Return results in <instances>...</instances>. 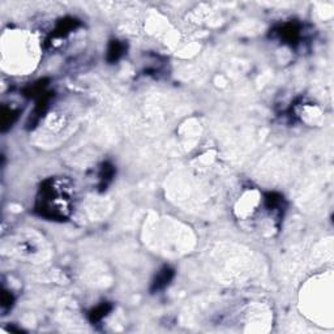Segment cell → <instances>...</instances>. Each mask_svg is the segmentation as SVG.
I'll use <instances>...</instances> for the list:
<instances>
[{
  "instance_id": "6da1fadb",
  "label": "cell",
  "mask_w": 334,
  "mask_h": 334,
  "mask_svg": "<svg viewBox=\"0 0 334 334\" xmlns=\"http://www.w3.org/2000/svg\"><path fill=\"white\" fill-rule=\"evenodd\" d=\"M53 180L46 182L41 188V196L38 199L37 209L39 213L49 218H64L67 210L68 197L63 192L57 190Z\"/></svg>"
},
{
  "instance_id": "7a4b0ae2",
  "label": "cell",
  "mask_w": 334,
  "mask_h": 334,
  "mask_svg": "<svg viewBox=\"0 0 334 334\" xmlns=\"http://www.w3.org/2000/svg\"><path fill=\"white\" fill-rule=\"evenodd\" d=\"M281 39L285 41V43L290 45H295L300 38V26L295 22H287V24L282 25L278 32Z\"/></svg>"
},
{
  "instance_id": "3957f363",
  "label": "cell",
  "mask_w": 334,
  "mask_h": 334,
  "mask_svg": "<svg viewBox=\"0 0 334 334\" xmlns=\"http://www.w3.org/2000/svg\"><path fill=\"white\" fill-rule=\"evenodd\" d=\"M174 275H175V271L169 267H165L163 269L157 273V275L153 279V283H151V291H159V290H163L166 286L170 285V282L173 281Z\"/></svg>"
},
{
  "instance_id": "277c9868",
  "label": "cell",
  "mask_w": 334,
  "mask_h": 334,
  "mask_svg": "<svg viewBox=\"0 0 334 334\" xmlns=\"http://www.w3.org/2000/svg\"><path fill=\"white\" fill-rule=\"evenodd\" d=\"M115 175V169L111 163H103L101 167V173H99V188L106 190V187L109 186L113 182V178Z\"/></svg>"
},
{
  "instance_id": "5b68a950",
  "label": "cell",
  "mask_w": 334,
  "mask_h": 334,
  "mask_svg": "<svg viewBox=\"0 0 334 334\" xmlns=\"http://www.w3.org/2000/svg\"><path fill=\"white\" fill-rule=\"evenodd\" d=\"M124 53V45L120 41H111L109 45V49H107V60L110 63H115L118 60L122 58Z\"/></svg>"
},
{
  "instance_id": "8992f818",
  "label": "cell",
  "mask_w": 334,
  "mask_h": 334,
  "mask_svg": "<svg viewBox=\"0 0 334 334\" xmlns=\"http://www.w3.org/2000/svg\"><path fill=\"white\" fill-rule=\"evenodd\" d=\"M77 25L78 21L77 20H74V18H64V20H62V21L58 24L54 35H55V37H64V35H67L68 33L72 32Z\"/></svg>"
},
{
  "instance_id": "52a82bcc",
  "label": "cell",
  "mask_w": 334,
  "mask_h": 334,
  "mask_svg": "<svg viewBox=\"0 0 334 334\" xmlns=\"http://www.w3.org/2000/svg\"><path fill=\"white\" fill-rule=\"evenodd\" d=\"M110 311H111V304H109V303H102V304H99L98 307H95L94 310H92V312L89 313V319H90L92 323L102 320L103 317H105Z\"/></svg>"
}]
</instances>
